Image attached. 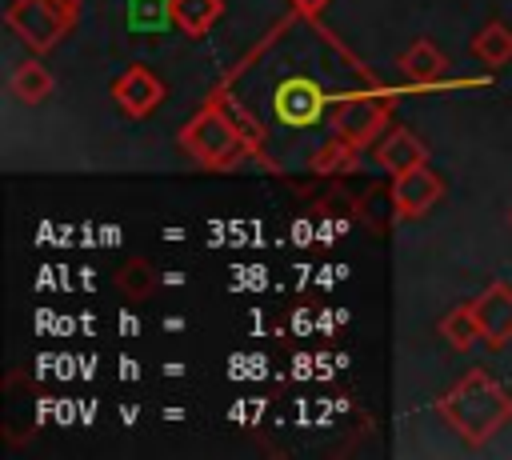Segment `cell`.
Returning a JSON list of instances; mask_svg holds the SVG:
<instances>
[{"label":"cell","mask_w":512,"mask_h":460,"mask_svg":"<svg viewBox=\"0 0 512 460\" xmlns=\"http://www.w3.org/2000/svg\"><path fill=\"white\" fill-rule=\"evenodd\" d=\"M440 416L468 440V444H484L492 440L508 420H512V400L508 392L480 368H472L468 376L456 380V388H448L440 396Z\"/></svg>","instance_id":"6da1fadb"},{"label":"cell","mask_w":512,"mask_h":460,"mask_svg":"<svg viewBox=\"0 0 512 460\" xmlns=\"http://www.w3.org/2000/svg\"><path fill=\"white\" fill-rule=\"evenodd\" d=\"M80 20V0H12L4 24L32 48L52 52Z\"/></svg>","instance_id":"7a4b0ae2"},{"label":"cell","mask_w":512,"mask_h":460,"mask_svg":"<svg viewBox=\"0 0 512 460\" xmlns=\"http://www.w3.org/2000/svg\"><path fill=\"white\" fill-rule=\"evenodd\" d=\"M180 144H184L188 156H196L208 168H228L244 152V140H240L236 124L220 108H204L200 116H192L180 132Z\"/></svg>","instance_id":"3957f363"},{"label":"cell","mask_w":512,"mask_h":460,"mask_svg":"<svg viewBox=\"0 0 512 460\" xmlns=\"http://www.w3.org/2000/svg\"><path fill=\"white\" fill-rule=\"evenodd\" d=\"M396 108V96H380V92H360V96H344L332 104L328 120H332V132L360 148V144H372L380 132H384V120L392 116Z\"/></svg>","instance_id":"277c9868"},{"label":"cell","mask_w":512,"mask_h":460,"mask_svg":"<svg viewBox=\"0 0 512 460\" xmlns=\"http://www.w3.org/2000/svg\"><path fill=\"white\" fill-rule=\"evenodd\" d=\"M272 112L284 128H312L320 124V116L328 112V96L320 92L316 80L308 76H288L280 80V88L272 92Z\"/></svg>","instance_id":"5b68a950"},{"label":"cell","mask_w":512,"mask_h":460,"mask_svg":"<svg viewBox=\"0 0 512 460\" xmlns=\"http://www.w3.org/2000/svg\"><path fill=\"white\" fill-rule=\"evenodd\" d=\"M440 196H444V180H440V172H432L428 164H416V168H408V172H396V180H392V208H396V220H416V216H424Z\"/></svg>","instance_id":"8992f818"},{"label":"cell","mask_w":512,"mask_h":460,"mask_svg":"<svg viewBox=\"0 0 512 460\" xmlns=\"http://www.w3.org/2000/svg\"><path fill=\"white\" fill-rule=\"evenodd\" d=\"M476 324H480V340L488 348H504L512 340V288L508 284H488L476 300H472Z\"/></svg>","instance_id":"52a82bcc"},{"label":"cell","mask_w":512,"mask_h":460,"mask_svg":"<svg viewBox=\"0 0 512 460\" xmlns=\"http://www.w3.org/2000/svg\"><path fill=\"white\" fill-rule=\"evenodd\" d=\"M112 100L128 112V116H148L160 100H164V84H160V76L152 72V68H144V64H128L116 80H112Z\"/></svg>","instance_id":"ba28073f"},{"label":"cell","mask_w":512,"mask_h":460,"mask_svg":"<svg viewBox=\"0 0 512 460\" xmlns=\"http://www.w3.org/2000/svg\"><path fill=\"white\" fill-rule=\"evenodd\" d=\"M372 160L384 168V172H408V168H416V164H424L428 160V148L420 144V136L416 132H408V128H392V132H380L376 140H372Z\"/></svg>","instance_id":"9c48e42d"},{"label":"cell","mask_w":512,"mask_h":460,"mask_svg":"<svg viewBox=\"0 0 512 460\" xmlns=\"http://www.w3.org/2000/svg\"><path fill=\"white\" fill-rule=\"evenodd\" d=\"M396 68L412 80V84H432L436 76H444V68H448V56L432 44V40H412L400 56H396Z\"/></svg>","instance_id":"30bf717a"},{"label":"cell","mask_w":512,"mask_h":460,"mask_svg":"<svg viewBox=\"0 0 512 460\" xmlns=\"http://www.w3.org/2000/svg\"><path fill=\"white\" fill-rule=\"evenodd\" d=\"M224 16V0H172V20L184 36H208Z\"/></svg>","instance_id":"8fae6325"},{"label":"cell","mask_w":512,"mask_h":460,"mask_svg":"<svg viewBox=\"0 0 512 460\" xmlns=\"http://www.w3.org/2000/svg\"><path fill=\"white\" fill-rule=\"evenodd\" d=\"M8 88H12L16 100H24V104H40V100H48V92H52V72H48L40 60H20V64L12 68Z\"/></svg>","instance_id":"7c38bea8"},{"label":"cell","mask_w":512,"mask_h":460,"mask_svg":"<svg viewBox=\"0 0 512 460\" xmlns=\"http://www.w3.org/2000/svg\"><path fill=\"white\" fill-rule=\"evenodd\" d=\"M124 24H128V32H168V28H176L172 0H128Z\"/></svg>","instance_id":"4fadbf2b"},{"label":"cell","mask_w":512,"mask_h":460,"mask_svg":"<svg viewBox=\"0 0 512 460\" xmlns=\"http://www.w3.org/2000/svg\"><path fill=\"white\" fill-rule=\"evenodd\" d=\"M472 52H476L484 64L504 68V64L512 60V28H508L504 20H488V24L472 36Z\"/></svg>","instance_id":"5bb4252c"},{"label":"cell","mask_w":512,"mask_h":460,"mask_svg":"<svg viewBox=\"0 0 512 460\" xmlns=\"http://www.w3.org/2000/svg\"><path fill=\"white\" fill-rule=\"evenodd\" d=\"M440 336L456 348V352H468L476 340H480V324H476V312H472V304H460V308H452L444 320H440Z\"/></svg>","instance_id":"9a60e30c"},{"label":"cell","mask_w":512,"mask_h":460,"mask_svg":"<svg viewBox=\"0 0 512 460\" xmlns=\"http://www.w3.org/2000/svg\"><path fill=\"white\" fill-rule=\"evenodd\" d=\"M152 284H156V272H152L144 260H128V264H120V272H116V288L128 292V296H148Z\"/></svg>","instance_id":"2e32d148"},{"label":"cell","mask_w":512,"mask_h":460,"mask_svg":"<svg viewBox=\"0 0 512 460\" xmlns=\"http://www.w3.org/2000/svg\"><path fill=\"white\" fill-rule=\"evenodd\" d=\"M352 160H356V148H352V144H344V140L336 136V144H328L324 152H316V156H312V168L328 172V168H336V164H352Z\"/></svg>","instance_id":"e0dca14e"},{"label":"cell","mask_w":512,"mask_h":460,"mask_svg":"<svg viewBox=\"0 0 512 460\" xmlns=\"http://www.w3.org/2000/svg\"><path fill=\"white\" fill-rule=\"evenodd\" d=\"M292 4H296V8L304 12V16H320V12H324V8L332 4V0H292Z\"/></svg>","instance_id":"ac0fdd59"},{"label":"cell","mask_w":512,"mask_h":460,"mask_svg":"<svg viewBox=\"0 0 512 460\" xmlns=\"http://www.w3.org/2000/svg\"><path fill=\"white\" fill-rule=\"evenodd\" d=\"M508 224H512V212H508Z\"/></svg>","instance_id":"d6986e66"}]
</instances>
